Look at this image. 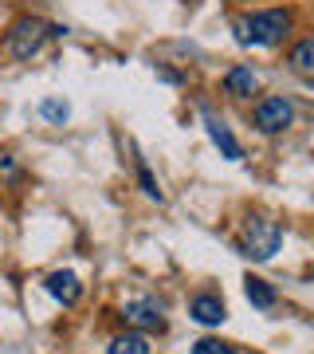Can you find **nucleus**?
I'll list each match as a JSON object with an SVG mask.
<instances>
[{
    "mask_svg": "<svg viewBox=\"0 0 314 354\" xmlns=\"http://www.w3.org/2000/svg\"><path fill=\"white\" fill-rule=\"evenodd\" d=\"M291 12L287 8H264V12H251L232 20V36L239 48H275L291 36Z\"/></svg>",
    "mask_w": 314,
    "mask_h": 354,
    "instance_id": "obj_1",
    "label": "nucleus"
},
{
    "mask_svg": "<svg viewBox=\"0 0 314 354\" xmlns=\"http://www.w3.org/2000/svg\"><path fill=\"white\" fill-rule=\"evenodd\" d=\"M279 244H283L279 221H271V216H248V225L239 232V256H248V260H271L279 252Z\"/></svg>",
    "mask_w": 314,
    "mask_h": 354,
    "instance_id": "obj_2",
    "label": "nucleus"
},
{
    "mask_svg": "<svg viewBox=\"0 0 314 354\" xmlns=\"http://www.w3.org/2000/svg\"><path fill=\"white\" fill-rule=\"evenodd\" d=\"M51 39V24L36 20V16H24V20H16L12 32L4 36V55L8 59H32L43 51V44Z\"/></svg>",
    "mask_w": 314,
    "mask_h": 354,
    "instance_id": "obj_3",
    "label": "nucleus"
},
{
    "mask_svg": "<svg viewBox=\"0 0 314 354\" xmlns=\"http://www.w3.org/2000/svg\"><path fill=\"white\" fill-rule=\"evenodd\" d=\"M295 122V102L287 95H271L255 106V130L259 134H283Z\"/></svg>",
    "mask_w": 314,
    "mask_h": 354,
    "instance_id": "obj_4",
    "label": "nucleus"
},
{
    "mask_svg": "<svg viewBox=\"0 0 314 354\" xmlns=\"http://www.w3.org/2000/svg\"><path fill=\"white\" fill-rule=\"evenodd\" d=\"M126 327H138V330H165V307L157 299H134V304L122 307Z\"/></svg>",
    "mask_w": 314,
    "mask_h": 354,
    "instance_id": "obj_5",
    "label": "nucleus"
},
{
    "mask_svg": "<svg viewBox=\"0 0 314 354\" xmlns=\"http://www.w3.org/2000/svg\"><path fill=\"white\" fill-rule=\"evenodd\" d=\"M201 114H204V130H208V138H213L216 146H220V153H224L228 162H239V158H244V146H239V142L232 138V130L224 127V118H216V114L208 111V106H201Z\"/></svg>",
    "mask_w": 314,
    "mask_h": 354,
    "instance_id": "obj_6",
    "label": "nucleus"
},
{
    "mask_svg": "<svg viewBox=\"0 0 314 354\" xmlns=\"http://www.w3.org/2000/svg\"><path fill=\"white\" fill-rule=\"evenodd\" d=\"M188 315L197 319L201 327H220L228 319V307L220 295H208V291H201V295H193V304H188Z\"/></svg>",
    "mask_w": 314,
    "mask_h": 354,
    "instance_id": "obj_7",
    "label": "nucleus"
},
{
    "mask_svg": "<svg viewBox=\"0 0 314 354\" xmlns=\"http://www.w3.org/2000/svg\"><path fill=\"white\" fill-rule=\"evenodd\" d=\"M43 288H48V291L55 295V299H59L63 307H75V304H79V295H83V288H79L75 272H51Z\"/></svg>",
    "mask_w": 314,
    "mask_h": 354,
    "instance_id": "obj_8",
    "label": "nucleus"
},
{
    "mask_svg": "<svg viewBox=\"0 0 314 354\" xmlns=\"http://www.w3.org/2000/svg\"><path fill=\"white\" fill-rule=\"evenodd\" d=\"M255 87H259V75L251 71V67H228V75H224V91L232 95V99H251L255 95Z\"/></svg>",
    "mask_w": 314,
    "mask_h": 354,
    "instance_id": "obj_9",
    "label": "nucleus"
},
{
    "mask_svg": "<svg viewBox=\"0 0 314 354\" xmlns=\"http://www.w3.org/2000/svg\"><path fill=\"white\" fill-rule=\"evenodd\" d=\"M287 64H291L295 75H302L306 83H314V36L299 39V44L287 51Z\"/></svg>",
    "mask_w": 314,
    "mask_h": 354,
    "instance_id": "obj_10",
    "label": "nucleus"
},
{
    "mask_svg": "<svg viewBox=\"0 0 314 354\" xmlns=\"http://www.w3.org/2000/svg\"><path fill=\"white\" fill-rule=\"evenodd\" d=\"M248 304L251 307H259V311H271V307H275V288H271V283H267V279H255V276H248Z\"/></svg>",
    "mask_w": 314,
    "mask_h": 354,
    "instance_id": "obj_11",
    "label": "nucleus"
},
{
    "mask_svg": "<svg viewBox=\"0 0 314 354\" xmlns=\"http://www.w3.org/2000/svg\"><path fill=\"white\" fill-rule=\"evenodd\" d=\"M106 354H150V339L130 330V335H118V339L106 346Z\"/></svg>",
    "mask_w": 314,
    "mask_h": 354,
    "instance_id": "obj_12",
    "label": "nucleus"
},
{
    "mask_svg": "<svg viewBox=\"0 0 314 354\" xmlns=\"http://www.w3.org/2000/svg\"><path fill=\"white\" fill-rule=\"evenodd\" d=\"M39 114H43L48 122H55V127H63V122L71 118V106H67L63 99H43L39 102Z\"/></svg>",
    "mask_w": 314,
    "mask_h": 354,
    "instance_id": "obj_13",
    "label": "nucleus"
},
{
    "mask_svg": "<svg viewBox=\"0 0 314 354\" xmlns=\"http://www.w3.org/2000/svg\"><path fill=\"white\" fill-rule=\"evenodd\" d=\"M193 354H236V346H228L220 339H201V342H193Z\"/></svg>",
    "mask_w": 314,
    "mask_h": 354,
    "instance_id": "obj_14",
    "label": "nucleus"
},
{
    "mask_svg": "<svg viewBox=\"0 0 314 354\" xmlns=\"http://www.w3.org/2000/svg\"><path fill=\"white\" fill-rule=\"evenodd\" d=\"M138 181H141V189H146V197H153V201H161V189H157V181H153V174L146 169V162H138Z\"/></svg>",
    "mask_w": 314,
    "mask_h": 354,
    "instance_id": "obj_15",
    "label": "nucleus"
}]
</instances>
